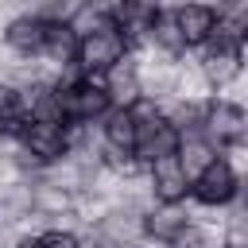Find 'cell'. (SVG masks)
Listing matches in <instances>:
<instances>
[{"label": "cell", "mask_w": 248, "mask_h": 248, "mask_svg": "<svg viewBox=\"0 0 248 248\" xmlns=\"http://www.w3.org/2000/svg\"><path fill=\"white\" fill-rule=\"evenodd\" d=\"M182 225H186V217H178L174 209H163V213H155V217L147 221V229H151V232H155L159 240H167V244L174 240V232H178Z\"/></svg>", "instance_id": "5bb4252c"}, {"label": "cell", "mask_w": 248, "mask_h": 248, "mask_svg": "<svg viewBox=\"0 0 248 248\" xmlns=\"http://www.w3.org/2000/svg\"><path fill=\"white\" fill-rule=\"evenodd\" d=\"M178 163H182V170L186 174H202L209 163H213V151H209V143L205 140H198V136H178Z\"/></svg>", "instance_id": "30bf717a"}, {"label": "cell", "mask_w": 248, "mask_h": 248, "mask_svg": "<svg viewBox=\"0 0 248 248\" xmlns=\"http://www.w3.org/2000/svg\"><path fill=\"white\" fill-rule=\"evenodd\" d=\"M151 167H155V198H159L163 205H178V202L186 198V190H190V174L182 170L178 155L155 159Z\"/></svg>", "instance_id": "8992f818"}, {"label": "cell", "mask_w": 248, "mask_h": 248, "mask_svg": "<svg viewBox=\"0 0 248 248\" xmlns=\"http://www.w3.org/2000/svg\"><path fill=\"white\" fill-rule=\"evenodd\" d=\"M105 136H108V143H112L116 151H136V124H132L128 108H116V112L108 116Z\"/></svg>", "instance_id": "7c38bea8"}, {"label": "cell", "mask_w": 248, "mask_h": 248, "mask_svg": "<svg viewBox=\"0 0 248 248\" xmlns=\"http://www.w3.org/2000/svg\"><path fill=\"white\" fill-rule=\"evenodd\" d=\"M23 124H27V112L19 105V93L0 85V132H23Z\"/></svg>", "instance_id": "4fadbf2b"}, {"label": "cell", "mask_w": 248, "mask_h": 248, "mask_svg": "<svg viewBox=\"0 0 248 248\" xmlns=\"http://www.w3.org/2000/svg\"><path fill=\"white\" fill-rule=\"evenodd\" d=\"M8 43L23 54H39L43 43H46V19L43 16H23L8 27Z\"/></svg>", "instance_id": "ba28073f"}, {"label": "cell", "mask_w": 248, "mask_h": 248, "mask_svg": "<svg viewBox=\"0 0 248 248\" xmlns=\"http://www.w3.org/2000/svg\"><path fill=\"white\" fill-rule=\"evenodd\" d=\"M39 244L43 248H78V236L74 232H62V229H50V232L39 236Z\"/></svg>", "instance_id": "9a60e30c"}, {"label": "cell", "mask_w": 248, "mask_h": 248, "mask_svg": "<svg viewBox=\"0 0 248 248\" xmlns=\"http://www.w3.org/2000/svg\"><path fill=\"white\" fill-rule=\"evenodd\" d=\"M105 108H108V85H101L93 78L54 89V112L66 116V120H93Z\"/></svg>", "instance_id": "7a4b0ae2"}, {"label": "cell", "mask_w": 248, "mask_h": 248, "mask_svg": "<svg viewBox=\"0 0 248 248\" xmlns=\"http://www.w3.org/2000/svg\"><path fill=\"white\" fill-rule=\"evenodd\" d=\"M170 19H174V31H178L182 46L205 43V39L213 35V27H217V12L205 8V4H186V8H178Z\"/></svg>", "instance_id": "5b68a950"}, {"label": "cell", "mask_w": 248, "mask_h": 248, "mask_svg": "<svg viewBox=\"0 0 248 248\" xmlns=\"http://www.w3.org/2000/svg\"><path fill=\"white\" fill-rule=\"evenodd\" d=\"M236 194V174L225 159H213L198 178H194V198L205 202V205H225L229 198Z\"/></svg>", "instance_id": "3957f363"}, {"label": "cell", "mask_w": 248, "mask_h": 248, "mask_svg": "<svg viewBox=\"0 0 248 248\" xmlns=\"http://www.w3.org/2000/svg\"><path fill=\"white\" fill-rule=\"evenodd\" d=\"M124 50H128V35H120L116 23H101L97 31H85L78 39L74 58L81 62L85 74H108V70H116V62L124 58Z\"/></svg>", "instance_id": "6da1fadb"}, {"label": "cell", "mask_w": 248, "mask_h": 248, "mask_svg": "<svg viewBox=\"0 0 248 248\" xmlns=\"http://www.w3.org/2000/svg\"><path fill=\"white\" fill-rule=\"evenodd\" d=\"M43 50H46V54H54L58 62L74 58V50H78V39H74L70 23H54V19H46V43H43Z\"/></svg>", "instance_id": "8fae6325"}, {"label": "cell", "mask_w": 248, "mask_h": 248, "mask_svg": "<svg viewBox=\"0 0 248 248\" xmlns=\"http://www.w3.org/2000/svg\"><path fill=\"white\" fill-rule=\"evenodd\" d=\"M236 70H240V46L229 43V39H217L213 50L205 54V74H209L213 81H229Z\"/></svg>", "instance_id": "9c48e42d"}, {"label": "cell", "mask_w": 248, "mask_h": 248, "mask_svg": "<svg viewBox=\"0 0 248 248\" xmlns=\"http://www.w3.org/2000/svg\"><path fill=\"white\" fill-rule=\"evenodd\" d=\"M19 248H43V244H39V240H23Z\"/></svg>", "instance_id": "2e32d148"}, {"label": "cell", "mask_w": 248, "mask_h": 248, "mask_svg": "<svg viewBox=\"0 0 248 248\" xmlns=\"http://www.w3.org/2000/svg\"><path fill=\"white\" fill-rule=\"evenodd\" d=\"M19 136H23V143L35 159H58L66 151V132H62L58 120H27Z\"/></svg>", "instance_id": "277c9868"}, {"label": "cell", "mask_w": 248, "mask_h": 248, "mask_svg": "<svg viewBox=\"0 0 248 248\" xmlns=\"http://www.w3.org/2000/svg\"><path fill=\"white\" fill-rule=\"evenodd\" d=\"M205 132L217 143H244V112L236 105H213Z\"/></svg>", "instance_id": "52a82bcc"}]
</instances>
